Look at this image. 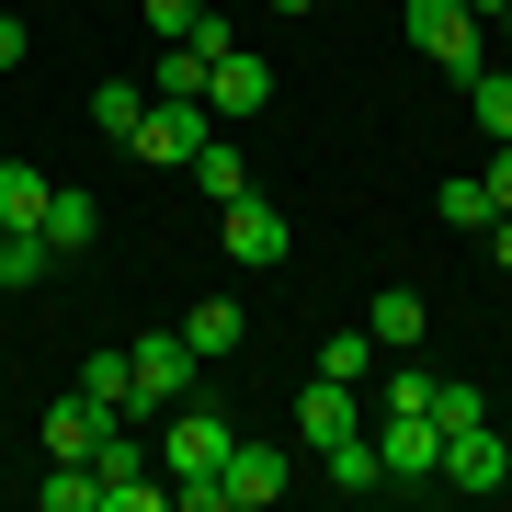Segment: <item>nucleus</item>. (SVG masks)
<instances>
[{"instance_id":"nucleus-1","label":"nucleus","mask_w":512,"mask_h":512,"mask_svg":"<svg viewBox=\"0 0 512 512\" xmlns=\"http://www.w3.org/2000/svg\"><path fill=\"white\" fill-rule=\"evenodd\" d=\"M399 23H410V46L433 57V69H456V80H467V69H490V35H478L467 0H410Z\"/></svg>"},{"instance_id":"nucleus-2","label":"nucleus","mask_w":512,"mask_h":512,"mask_svg":"<svg viewBox=\"0 0 512 512\" xmlns=\"http://www.w3.org/2000/svg\"><path fill=\"white\" fill-rule=\"evenodd\" d=\"M376 456H387V490H433V467H444L433 410H376Z\"/></svg>"},{"instance_id":"nucleus-3","label":"nucleus","mask_w":512,"mask_h":512,"mask_svg":"<svg viewBox=\"0 0 512 512\" xmlns=\"http://www.w3.org/2000/svg\"><path fill=\"white\" fill-rule=\"evenodd\" d=\"M433 490H467V501L512 490V444L490 433V421H467V433H444V467H433Z\"/></svg>"},{"instance_id":"nucleus-4","label":"nucleus","mask_w":512,"mask_h":512,"mask_svg":"<svg viewBox=\"0 0 512 512\" xmlns=\"http://www.w3.org/2000/svg\"><path fill=\"white\" fill-rule=\"evenodd\" d=\"M205 137H217V114H205V103H148L126 148H137V160H148V171H183V160H194V148H205Z\"/></svg>"},{"instance_id":"nucleus-5","label":"nucleus","mask_w":512,"mask_h":512,"mask_svg":"<svg viewBox=\"0 0 512 512\" xmlns=\"http://www.w3.org/2000/svg\"><path fill=\"white\" fill-rule=\"evenodd\" d=\"M228 444H239V433H228L217 410H183V399H171V433H160V478H217V467H228Z\"/></svg>"},{"instance_id":"nucleus-6","label":"nucleus","mask_w":512,"mask_h":512,"mask_svg":"<svg viewBox=\"0 0 512 512\" xmlns=\"http://www.w3.org/2000/svg\"><path fill=\"white\" fill-rule=\"evenodd\" d=\"M285 251H296L285 205H262V194H228V262H251V274H274Z\"/></svg>"},{"instance_id":"nucleus-7","label":"nucleus","mask_w":512,"mask_h":512,"mask_svg":"<svg viewBox=\"0 0 512 512\" xmlns=\"http://www.w3.org/2000/svg\"><path fill=\"white\" fill-rule=\"evenodd\" d=\"M126 365H137V410H148V399H183L205 353L183 342V330H148V342H126Z\"/></svg>"},{"instance_id":"nucleus-8","label":"nucleus","mask_w":512,"mask_h":512,"mask_svg":"<svg viewBox=\"0 0 512 512\" xmlns=\"http://www.w3.org/2000/svg\"><path fill=\"white\" fill-rule=\"evenodd\" d=\"M285 478H296V456H285V444H228L217 490H228V512H262V501L285 490Z\"/></svg>"},{"instance_id":"nucleus-9","label":"nucleus","mask_w":512,"mask_h":512,"mask_svg":"<svg viewBox=\"0 0 512 512\" xmlns=\"http://www.w3.org/2000/svg\"><path fill=\"white\" fill-rule=\"evenodd\" d=\"M114 421H126V410H103L92 387H69V399L46 410V456H103V433H114Z\"/></svg>"},{"instance_id":"nucleus-10","label":"nucleus","mask_w":512,"mask_h":512,"mask_svg":"<svg viewBox=\"0 0 512 512\" xmlns=\"http://www.w3.org/2000/svg\"><path fill=\"white\" fill-rule=\"evenodd\" d=\"M342 433H365V399H353L342 376H319L308 399H296V444H308V456H319V444H342Z\"/></svg>"},{"instance_id":"nucleus-11","label":"nucleus","mask_w":512,"mask_h":512,"mask_svg":"<svg viewBox=\"0 0 512 512\" xmlns=\"http://www.w3.org/2000/svg\"><path fill=\"white\" fill-rule=\"evenodd\" d=\"M262 103H274V69H262L251 46H228L217 69H205V114H262Z\"/></svg>"},{"instance_id":"nucleus-12","label":"nucleus","mask_w":512,"mask_h":512,"mask_svg":"<svg viewBox=\"0 0 512 512\" xmlns=\"http://www.w3.org/2000/svg\"><path fill=\"white\" fill-rule=\"evenodd\" d=\"M421 330H433V308H421L410 285H387L376 308H365V342H376V353H421Z\"/></svg>"},{"instance_id":"nucleus-13","label":"nucleus","mask_w":512,"mask_h":512,"mask_svg":"<svg viewBox=\"0 0 512 512\" xmlns=\"http://www.w3.org/2000/svg\"><path fill=\"white\" fill-rule=\"evenodd\" d=\"M205 69H217V57H205L194 35H171L160 69H148V103H205Z\"/></svg>"},{"instance_id":"nucleus-14","label":"nucleus","mask_w":512,"mask_h":512,"mask_svg":"<svg viewBox=\"0 0 512 512\" xmlns=\"http://www.w3.org/2000/svg\"><path fill=\"white\" fill-rule=\"evenodd\" d=\"M35 228H46V251H57V262H80V251L103 239V205H92V194H46V217H35Z\"/></svg>"},{"instance_id":"nucleus-15","label":"nucleus","mask_w":512,"mask_h":512,"mask_svg":"<svg viewBox=\"0 0 512 512\" xmlns=\"http://www.w3.org/2000/svg\"><path fill=\"white\" fill-rule=\"evenodd\" d=\"M319 478H330V490H353V501H365V490H387V456H376V433H342V444H319Z\"/></svg>"},{"instance_id":"nucleus-16","label":"nucleus","mask_w":512,"mask_h":512,"mask_svg":"<svg viewBox=\"0 0 512 512\" xmlns=\"http://www.w3.org/2000/svg\"><path fill=\"white\" fill-rule=\"evenodd\" d=\"M46 274H57L46 228H0V296H23V285H46Z\"/></svg>"},{"instance_id":"nucleus-17","label":"nucleus","mask_w":512,"mask_h":512,"mask_svg":"<svg viewBox=\"0 0 512 512\" xmlns=\"http://www.w3.org/2000/svg\"><path fill=\"white\" fill-rule=\"evenodd\" d=\"M467 126L478 137H512V57H501V69H467Z\"/></svg>"},{"instance_id":"nucleus-18","label":"nucleus","mask_w":512,"mask_h":512,"mask_svg":"<svg viewBox=\"0 0 512 512\" xmlns=\"http://www.w3.org/2000/svg\"><path fill=\"white\" fill-rule=\"evenodd\" d=\"M46 194H57V183H46L35 160H0V228H35V217H46Z\"/></svg>"},{"instance_id":"nucleus-19","label":"nucleus","mask_w":512,"mask_h":512,"mask_svg":"<svg viewBox=\"0 0 512 512\" xmlns=\"http://www.w3.org/2000/svg\"><path fill=\"white\" fill-rule=\"evenodd\" d=\"M183 342L205 353V365H217V353H239V308H228V296H194V308H183Z\"/></svg>"},{"instance_id":"nucleus-20","label":"nucleus","mask_w":512,"mask_h":512,"mask_svg":"<svg viewBox=\"0 0 512 512\" xmlns=\"http://www.w3.org/2000/svg\"><path fill=\"white\" fill-rule=\"evenodd\" d=\"M183 171H194V183H205V194H217V205H228V194H251V160H239V148H228V137H205V148H194V160H183Z\"/></svg>"},{"instance_id":"nucleus-21","label":"nucleus","mask_w":512,"mask_h":512,"mask_svg":"<svg viewBox=\"0 0 512 512\" xmlns=\"http://www.w3.org/2000/svg\"><path fill=\"white\" fill-rule=\"evenodd\" d=\"M433 205H444V228H478V239L501 228V205H490V183H478V171H456V183H444Z\"/></svg>"},{"instance_id":"nucleus-22","label":"nucleus","mask_w":512,"mask_h":512,"mask_svg":"<svg viewBox=\"0 0 512 512\" xmlns=\"http://www.w3.org/2000/svg\"><path fill=\"white\" fill-rule=\"evenodd\" d=\"M319 376L365 387V376H376V342H365V330H330V342H319Z\"/></svg>"},{"instance_id":"nucleus-23","label":"nucleus","mask_w":512,"mask_h":512,"mask_svg":"<svg viewBox=\"0 0 512 512\" xmlns=\"http://www.w3.org/2000/svg\"><path fill=\"white\" fill-rule=\"evenodd\" d=\"M80 387H92L103 410H137V365H126V353H92V365H80Z\"/></svg>"},{"instance_id":"nucleus-24","label":"nucleus","mask_w":512,"mask_h":512,"mask_svg":"<svg viewBox=\"0 0 512 512\" xmlns=\"http://www.w3.org/2000/svg\"><path fill=\"white\" fill-rule=\"evenodd\" d=\"M137 114H148L137 80H103V92H92V126H103V137H137Z\"/></svg>"},{"instance_id":"nucleus-25","label":"nucleus","mask_w":512,"mask_h":512,"mask_svg":"<svg viewBox=\"0 0 512 512\" xmlns=\"http://www.w3.org/2000/svg\"><path fill=\"white\" fill-rule=\"evenodd\" d=\"M467 421H490V399L456 387V376H433V433H467Z\"/></svg>"},{"instance_id":"nucleus-26","label":"nucleus","mask_w":512,"mask_h":512,"mask_svg":"<svg viewBox=\"0 0 512 512\" xmlns=\"http://www.w3.org/2000/svg\"><path fill=\"white\" fill-rule=\"evenodd\" d=\"M376 410H433V365H399V376L376 387Z\"/></svg>"},{"instance_id":"nucleus-27","label":"nucleus","mask_w":512,"mask_h":512,"mask_svg":"<svg viewBox=\"0 0 512 512\" xmlns=\"http://www.w3.org/2000/svg\"><path fill=\"white\" fill-rule=\"evenodd\" d=\"M194 12H205V0H148V35H160V46H171V35H194Z\"/></svg>"},{"instance_id":"nucleus-28","label":"nucleus","mask_w":512,"mask_h":512,"mask_svg":"<svg viewBox=\"0 0 512 512\" xmlns=\"http://www.w3.org/2000/svg\"><path fill=\"white\" fill-rule=\"evenodd\" d=\"M478 183H490V205L512 217V137H490V171H478Z\"/></svg>"},{"instance_id":"nucleus-29","label":"nucleus","mask_w":512,"mask_h":512,"mask_svg":"<svg viewBox=\"0 0 512 512\" xmlns=\"http://www.w3.org/2000/svg\"><path fill=\"white\" fill-rule=\"evenodd\" d=\"M0 69H23V23L12 12H0Z\"/></svg>"},{"instance_id":"nucleus-30","label":"nucleus","mask_w":512,"mask_h":512,"mask_svg":"<svg viewBox=\"0 0 512 512\" xmlns=\"http://www.w3.org/2000/svg\"><path fill=\"white\" fill-rule=\"evenodd\" d=\"M490 262H501V274H512V217H501V228H490Z\"/></svg>"},{"instance_id":"nucleus-31","label":"nucleus","mask_w":512,"mask_h":512,"mask_svg":"<svg viewBox=\"0 0 512 512\" xmlns=\"http://www.w3.org/2000/svg\"><path fill=\"white\" fill-rule=\"evenodd\" d=\"M262 12H285V23H296V12H319V0H262Z\"/></svg>"},{"instance_id":"nucleus-32","label":"nucleus","mask_w":512,"mask_h":512,"mask_svg":"<svg viewBox=\"0 0 512 512\" xmlns=\"http://www.w3.org/2000/svg\"><path fill=\"white\" fill-rule=\"evenodd\" d=\"M467 12H478V23H490V12H512V0H467Z\"/></svg>"},{"instance_id":"nucleus-33","label":"nucleus","mask_w":512,"mask_h":512,"mask_svg":"<svg viewBox=\"0 0 512 512\" xmlns=\"http://www.w3.org/2000/svg\"><path fill=\"white\" fill-rule=\"evenodd\" d=\"M490 23H501V57H512V12H490Z\"/></svg>"}]
</instances>
